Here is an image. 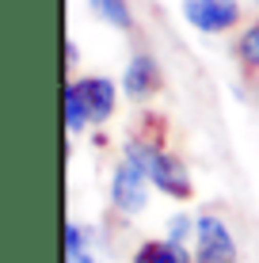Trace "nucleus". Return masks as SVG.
Segmentation results:
<instances>
[{
    "instance_id": "1",
    "label": "nucleus",
    "mask_w": 259,
    "mask_h": 263,
    "mask_svg": "<svg viewBox=\"0 0 259 263\" xmlns=\"http://www.w3.org/2000/svg\"><path fill=\"white\" fill-rule=\"evenodd\" d=\"M122 157H130L133 164L145 172L160 195L180 198V202H187V198L194 195V183H191V172H187L183 157H175V153L164 149L160 141H153V138H130L126 145H122Z\"/></svg>"
},
{
    "instance_id": "2",
    "label": "nucleus",
    "mask_w": 259,
    "mask_h": 263,
    "mask_svg": "<svg viewBox=\"0 0 259 263\" xmlns=\"http://www.w3.org/2000/svg\"><path fill=\"white\" fill-rule=\"evenodd\" d=\"M149 187H153V179L130 157H122L111 168V210L122 214V217H137L149 206Z\"/></svg>"
},
{
    "instance_id": "3",
    "label": "nucleus",
    "mask_w": 259,
    "mask_h": 263,
    "mask_svg": "<svg viewBox=\"0 0 259 263\" xmlns=\"http://www.w3.org/2000/svg\"><path fill=\"white\" fill-rule=\"evenodd\" d=\"M183 20L198 34H229L244 27V4L240 0H183Z\"/></svg>"
},
{
    "instance_id": "4",
    "label": "nucleus",
    "mask_w": 259,
    "mask_h": 263,
    "mask_svg": "<svg viewBox=\"0 0 259 263\" xmlns=\"http://www.w3.org/2000/svg\"><path fill=\"white\" fill-rule=\"evenodd\" d=\"M236 259V237L229 233L225 217L198 214L194 217V263H233Z\"/></svg>"
},
{
    "instance_id": "5",
    "label": "nucleus",
    "mask_w": 259,
    "mask_h": 263,
    "mask_svg": "<svg viewBox=\"0 0 259 263\" xmlns=\"http://www.w3.org/2000/svg\"><path fill=\"white\" fill-rule=\"evenodd\" d=\"M160 84H164V77H160L156 53L137 50V53L130 58L126 72H122V96H126L130 103H149V99L160 92Z\"/></svg>"
},
{
    "instance_id": "6",
    "label": "nucleus",
    "mask_w": 259,
    "mask_h": 263,
    "mask_svg": "<svg viewBox=\"0 0 259 263\" xmlns=\"http://www.w3.org/2000/svg\"><path fill=\"white\" fill-rule=\"evenodd\" d=\"M80 92H84L88 115H92V126H107L118 111V84L111 77H76Z\"/></svg>"
},
{
    "instance_id": "7",
    "label": "nucleus",
    "mask_w": 259,
    "mask_h": 263,
    "mask_svg": "<svg viewBox=\"0 0 259 263\" xmlns=\"http://www.w3.org/2000/svg\"><path fill=\"white\" fill-rule=\"evenodd\" d=\"M130 263H194V252L187 244H175L168 237L137 244V252L130 256Z\"/></svg>"
},
{
    "instance_id": "8",
    "label": "nucleus",
    "mask_w": 259,
    "mask_h": 263,
    "mask_svg": "<svg viewBox=\"0 0 259 263\" xmlns=\"http://www.w3.org/2000/svg\"><path fill=\"white\" fill-rule=\"evenodd\" d=\"M88 12H92L99 23H107L111 31H122V34L133 31V8H130V0H88Z\"/></svg>"
},
{
    "instance_id": "9",
    "label": "nucleus",
    "mask_w": 259,
    "mask_h": 263,
    "mask_svg": "<svg viewBox=\"0 0 259 263\" xmlns=\"http://www.w3.org/2000/svg\"><path fill=\"white\" fill-rule=\"evenodd\" d=\"M61 96H65V126H69V134H84L88 126H92V115H88L80 80L69 77V84H65V92H61Z\"/></svg>"
},
{
    "instance_id": "10",
    "label": "nucleus",
    "mask_w": 259,
    "mask_h": 263,
    "mask_svg": "<svg viewBox=\"0 0 259 263\" xmlns=\"http://www.w3.org/2000/svg\"><path fill=\"white\" fill-rule=\"evenodd\" d=\"M233 53L240 61V69L259 77V20L255 23H244L236 31V42H233Z\"/></svg>"
},
{
    "instance_id": "11",
    "label": "nucleus",
    "mask_w": 259,
    "mask_h": 263,
    "mask_svg": "<svg viewBox=\"0 0 259 263\" xmlns=\"http://www.w3.org/2000/svg\"><path fill=\"white\" fill-rule=\"evenodd\" d=\"M92 248L88 244V229L80 221H65V256H76V252Z\"/></svg>"
},
{
    "instance_id": "12",
    "label": "nucleus",
    "mask_w": 259,
    "mask_h": 263,
    "mask_svg": "<svg viewBox=\"0 0 259 263\" xmlns=\"http://www.w3.org/2000/svg\"><path fill=\"white\" fill-rule=\"evenodd\" d=\"M168 240H175V244H187L194 237V217H187V214H175L172 221H168V233H164Z\"/></svg>"
},
{
    "instance_id": "13",
    "label": "nucleus",
    "mask_w": 259,
    "mask_h": 263,
    "mask_svg": "<svg viewBox=\"0 0 259 263\" xmlns=\"http://www.w3.org/2000/svg\"><path fill=\"white\" fill-rule=\"evenodd\" d=\"M76 65H80V50H76V42H73V39H65V69H69V72H76Z\"/></svg>"
},
{
    "instance_id": "14",
    "label": "nucleus",
    "mask_w": 259,
    "mask_h": 263,
    "mask_svg": "<svg viewBox=\"0 0 259 263\" xmlns=\"http://www.w3.org/2000/svg\"><path fill=\"white\" fill-rule=\"evenodd\" d=\"M65 263H95V256H92V248H84L76 256H65Z\"/></svg>"
},
{
    "instance_id": "15",
    "label": "nucleus",
    "mask_w": 259,
    "mask_h": 263,
    "mask_svg": "<svg viewBox=\"0 0 259 263\" xmlns=\"http://www.w3.org/2000/svg\"><path fill=\"white\" fill-rule=\"evenodd\" d=\"M255 103H259V88H255Z\"/></svg>"
},
{
    "instance_id": "16",
    "label": "nucleus",
    "mask_w": 259,
    "mask_h": 263,
    "mask_svg": "<svg viewBox=\"0 0 259 263\" xmlns=\"http://www.w3.org/2000/svg\"><path fill=\"white\" fill-rule=\"evenodd\" d=\"M255 8H259V0H255Z\"/></svg>"
},
{
    "instance_id": "17",
    "label": "nucleus",
    "mask_w": 259,
    "mask_h": 263,
    "mask_svg": "<svg viewBox=\"0 0 259 263\" xmlns=\"http://www.w3.org/2000/svg\"><path fill=\"white\" fill-rule=\"evenodd\" d=\"M233 263H236V259H233Z\"/></svg>"
}]
</instances>
